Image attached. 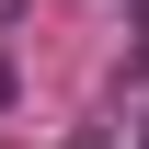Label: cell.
<instances>
[{
  "label": "cell",
  "mask_w": 149,
  "mask_h": 149,
  "mask_svg": "<svg viewBox=\"0 0 149 149\" xmlns=\"http://www.w3.org/2000/svg\"><path fill=\"white\" fill-rule=\"evenodd\" d=\"M0 103H12V69H0Z\"/></svg>",
  "instance_id": "6da1fadb"
},
{
  "label": "cell",
  "mask_w": 149,
  "mask_h": 149,
  "mask_svg": "<svg viewBox=\"0 0 149 149\" xmlns=\"http://www.w3.org/2000/svg\"><path fill=\"white\" fill-rule=\"evenodd\" d=\"M12 12H23V0H0V23H12Z\"/></svg>",
  "instance_id": "7a4b0ae2"
}]
</instances>
